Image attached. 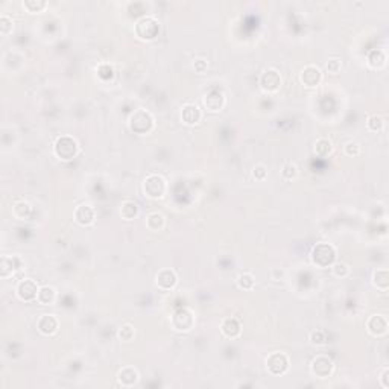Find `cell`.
I'll list each match as a JSON object with an SVG mask.
<instances>
[{"mask_svg":"<svg viewBox=\"0 0 389 389\" xmlns=\"http://www.w3.org/2000/svg\"><path fill=\"white\" fill-rule=\"evenodd\" d=\"M154 128V117L146 110H137L129 117V129L135 134H148Z\"/></svg>","mask_w":389,"mask_h":389,"instance_id":"1","label":"cell"},{"mask_svg":"<svg viewBox=\"0 0 389 389\" xmlns=\"http://www.w3.org/2000/svg\"><path fill=\"white\" fill-rule=\"evenodd\" d=\"M336 260V250L330 243H318L312 250V262L318 268H329Z\"/></svg>","mask_w":389,"mask_h":389,"instance_id":"2","label":"cell"},{"mask_svg":"<svg viewBox=\"0 0 389 389\" xmlns=\"http://www.w3.org/2000/svg\"><path fill=\"white\" fill-rule=\"evenodd\" d=\"M55 155L61 160H72L76 157L79 148H78V142L70 137V135H62L56 140L55 146H53Z\"/></svg>","mask_w":389,"mask_h":389,"instance_id":"3","label":"cell"},{"mask_svg":"<svg viewBox=\"0 0 389 389\" xmlns=\"http://www.w3.org/2000/svg\"><path fill=\"white\" fill-rule=\"evenodd\" d=\"M143 190H145L146 196H149L152 199L163 198V195L166 192V181L163 176H160L157 173H151L145 178Z\"/></svg>","mask_w":389,"mask_h":389,"instance_id":"4","label":"cell"},{"mask_svg":"<svg viewBox=\"0 0 389 389\" xmlns=\"http://www.w3.org/2000/svg\"><path fill=\"white\" fill-rule=\"evenodd\" d=\"M135 32L142 40H154L160 32V23L154 17H143L137 21Z\"/></svg>","mask_w":389,"mask_h":389,"instance_id":"5","label":"cell"},{"mask_svg":"<svg viewBox=\"0 0 389 389\" xmlns=\"http://www.w3.org/2000/svg\"><path fill=\"white\" fill-rule=\"evenodd\" d=\"M268 371L274 376H281L289 370V358L281 351H274L266 359Z\"/></svg>","mask_w":389,"mask_h":389,"instance_id":"6","label":"cell"},{"mask_svg":"<svg viewBox=\"0 0 389 389\" xmlns=\"http://www.w3.org/2000/svg\"><path fill=\"white\" fill-rule=\"evenodd\" d=\"M193 324H195V316L187 309H181L175 312L172 316V327L176 332H189L192 330Z\"/></svg>","mask_w":389,"mask_h":389,"instance_id":"7","label":"cell"},{"mask_svg":"<svg viewBox=\"0 0 389 389\" xmlns=\"http://www.w3.org/2000/svg\"><path fill=\"white\" fill-rule=\"evenodd\" d=\"M333 368H335L333 361H332L329 356L321 355V356H316V358L312 361V373H313L316 377H320V379L329 377V376L333 373Z\"/></svg>","mask_w":389,"mask_h":389,"instance_id":"8","label":"cell"},{"mask_svg":"<svg viewBox=\"0 0 389 389\" xmlns=\"http://www.w3.org/2000/svg\"><path fill=\"white\" fill-rule=\"evenodd\" d=\"M281 85V78L280 73L275 68H268L262 73L260 76V87L268 91V93H274L280 88Z\"/></svg>","mask_w":389,"mask_h":389,"instance_id":"9","label":"cell"},{"mask_svg":"<svg viewBox=\"0 0 389 389\" xmlns=\"http://www.w3.org/2000/svg\"><path fill=\"white\" fill-rule=\"evenodd\" d=\"M40 288L37 286V283L30 278H24L17 285V297L21 301H32L37 300Z\"/></svg>","mask_w":389,"mask_h":389,"instance_id":"10","label":"cell"},{"mask_svg":"<svg viewBox=\"0 0 389 389\" xmlns=\"http://www.w3.org/2000/svg\"><path fill=\"white\" fill-rule=\"evenodd\" d=\"M300 79L306 87H316L323 79V73L316 65H306L300 75Z\"/></svg>","mask_w":389,"mask_h":389,"instance_id":"11","label":"cell"},{"mask_svg":"<svg viewBox=\"0 0 389 389\" xmlns=\"http://www.w3.org/2000/svg\"><path fill=\"white\" fill-rule=\"evenodd\" d=\"M23 265V260L18 256H3L0 262V275L3 278L14 274L17 269H20Z\"/></svg>","mask_w":389,"mask_h":389,"instance_id":"12","label":"cell"},{"mask_svg":"<svg viewBox=\"0 0 389 389\" xmlns=\"http://www.w3.org/2000/svg\"><path fill=\"white\" fill-rule=\"evenodd\" d=\"M367 327H368V332L373 335V336H383L386 335L388 332V321L385 316L382 315H373L368 323H367Z\"/></svg>","mask_w":389,"mask_h":389,"instance_id":"13","label":"cell"},{"mask_svg":"<svg viewBox=\"0 0 389 389\" xmlns=\"http://www.w3.org/2000/svg\"><path fill=\"white\" fill-rule=\"evenodd\" d=\"M204 105L207 107V110L210 111H219L224 108L225 105V97L219 90H211L205 94L204 97Z\"/></svg>","mask_w":389,"mask_h":389,"instance_id":"14","label":"cell"},{"mask_svg":"<svg viewBox=\"0 0 389 389\" xmlns=\"http://www.w3.org/2000/svg\"><path fill=\"white\" fill-rule=\"evenodd\" d=\"M201 117H202V113H201L199 107L195 105V103H186L181 110V119L187 125L198 123L201 120Z\"/></svg>","mask_w":389,"mask_h":389,"instance_id":"15","label":"cell"},{"mask_svg":"<svg viewBox=\"0 0 389 389\" xmlns=\"http://www.w3.org/2000/svg\"><path fill=\"white\" fill-rule=\"evenodd\" d=\"M75 219L79 225H90L94 222V210L88 204H81L75 210Z\"/></svg>","mask_w":389,"mask_h":389,"instance_id":"16","label":"cell"},{"mask_svg":"<svg viewBox=\"0 0 389 389\" xmlns=\"http://www.w3.org/2000/svg\"><path fill=\"white\" fill-rule=\"evenodd\" d=\"M38 332L44 336H50L58 330V320L53 315H43L38 320Z\"/></svg>","mask_w":389,"mask_h":389,"instance_id":"17","label":"cell"},{"mask_svg":"<svg viewBox=\"0 0 389 389\" xmlns=\"http://www.w3.org/2000/svg\"><path fill=\"white\" fill-rule=\"evenodd\" d=\"M176 281H178L176 274L172 269H161L157 274V285H158V288H161L164 291H169V289L175 288Z\"/></svg>","mask_w":389,"mask_h":389,"instance_id":"18","label":"cell"},{"mask_svg":"<svg viewBox=\"0 0 389 389\" xmlns=\"http://www.w3.org/2000/svg\"><path fill=\"white\" fill-rule=\"evenodd\" d=\"M117 380H119V383L122 386H126V388L134 386L137 383V380H138V373H137V370H134L131 367H126V368L119 371Z\"/></svg>","mask_w":389,"mask_h":389,"instance_id":"19","label":"cell"},{"mask_svg":"<svg viewBox=\"0 0 389 389\" xmlns=\"http://www.w3.org/2000/svg\"><path fill=\"white\" fill-rule=\"evenodd\" d=\"M221 330L222 333L230 338V339H236L239 335H240V324L236 318H225L222 321V326H221Z\"/></svg>","mask_w":389,"mask_h":389,"instance_id":"20","label":"cell"},{"mask_svg":"<svg viewBox=\"0 0 389 389\" xmlns=\"http://www.w3.org/2000/svg\"><path fill=\"white\" fill-rule=\"evenodd\" d=\"M137 215H138V205H137V202L126 199V201H123V202L120 204V216H122L125 221H132L134 218H137Z\"/></svg>","mask_w":389,"mask_h":389,"instance_id":"21","label":"cell"},{"mask_svg":"<svg viewBox=\"0 0 389 389\" xmlns=\"http://www.w3.org/2000/svg\"><path fill=\"white\" fill-rule=\"evenodd\" d=\"M56 298V291L52 288V286H43L40 288L38 291V295H37V301L43 306H49L55 301Z\"/></svg>","mask_w":389,"mask_h":389,"instance_id":"22","label":"cell"},{"mask_svg":"<svg viewBox=\"0 0 389 389\" xmlns=\"http://www.w3.org/2000/svg\"><path fill=\"white\" fill-rule=\"evenodd\" d=\"M373 283L374 286H377V289L380 291H388L389 288V272L388 269L382 268V269H377L373 275Z\"/></svg>","mask_w":389,"mask_h":389,"instance_id":"23","label":"cell"},{"mask_svg":"<svg viewBox=\"0 0 389 389\" xmlns=\"http://www.w3.org/2000/svg\"><path fill=\"white\" fill-rule=\"evenodd\" d=\"M146 225L151 231H160L164 227V216L161 213H151L146 218Z\"/></svg>","mask_w":389,"mask_h":389,"instance_id":"24","label":"cell"},{"mask_svg":"<svg viewBox=\"0 0 389 389\" xmlns=\"http://www.w3.org/2000/svg\"><path fill=\"white\" fill-rule=\"evenodd\" d=\"M368 64L373 68H382L386 64V55L383 50H373L368 56Z\"/></svg>","mask_w":389,"mask_h":389,"instance_id":"25","label":"cell"},{"mask_svg":"<svg viewBox=\"0 0 389 389\" xmlns=\"http://www.w3.org/2000/svg\"><path fill=\"white\" fill-rule=\"evenodd\" d=\"M12 213H14V216H15L17 219H27V218L30 216V213H32V207H30L27 202L20 201V202L14 204Z\"/></svg>","mask_w":389,"mask_h":389,"instance_id":"26","label":"cell"},{"mask_svg":"<svg viewBox=\"0 0 389 389\" xmlns=\"http://www.w3.org/2000/svg\"><path fill=\"white\" fill-rule=\"evenodd\" d=\"M333 152V145L330 140L327 138H320L316 143H315V154L320 155V157H327Z\"/></svg>","mask_w":389,"mask_h":389,"instance_id":"27","label":"cell"},{"mask_svg":"<svg viewBox=\"0 0 389 389\" xmlns=\"http://www.w3.org/2000/svg\"><path fill=\"white\" fill-rule=\"evenodd\" d=\"M367 126H368V129H370V131H373V132H379V131H382V129H383V126H385V119H383L380 114H373V116H370V117H368V120H367Z\"/></svg>","mask_w":389,"mask_h":389,"instance_id":"28","label":"cell"},{"mask_svg":"<svg viewBox=\"0 0 389 389\" xmlns=\"http://www.w3.org/2000/svg\"><path fill=\"white\" fill-rule=\"evenodd\" d=\"M254 283H256V280H254L253 274H250V272H242V274L237 277V286H239L240 289H243V291L253 289V288H254Z\"/></svg>","mask_w":389,"mask_h":389,"instance_id":"29","label":"cell"},{"mask_svg":"<svg viewBox=\"0 0 389 389\" xmlns=\"http://www.w3.org/2000/svg\"><path fill=\"white\" fill-rule=\"evenodd\" d=\"M310 341H312V344H315V345H324V344H327V341H329V335H327L326 330L318 329V330H313V332L310 333Z\"/></svg>","mask_w":389,"mask_h":389,"instance_id":"30","label":"cell"},{"mask_svg":"<svg viewBox=\"0 0 389 389\" xmlns=\"http://www.w3.org/2000/svg\"><path fill=\"white\" fill-rule=\"evenodd\" d=\"M332 272H333V275H335V277H338V278H344V277H347V275L350 274V268H348V265H347V263H344V262H338V263H333V265H332Z\"/></svg>","mask_w":389,"mask_h":389,"instance_id":"31","label":"cell"},{"mask_svg":"<svg viewBox=\"0 0 389 389\" xmlns=\"http://www.w3.org/2000/svg\"><path fill=\"white\" fill-rule=\"evenodd\" d=\"M23 6H24L29 12H41V11L47 6V3H46L44 0H26V2L23 3Z\"/></svg>","mask_w":389,"mask_h":389,"instance_id":"32","label":"cell"},{"mask_svg":"<svg viewBox=\"0 0 389 389\" xmlns=\"http://www.w3.org/2000/svg\"><path fill=\"white\" fill-rule=\"evenodd\" d=\"M281 175H283L285 180H289V181L294 180V178H297V175H298V167H297V164H295V163H286V164L283 166Z\"/></svg>","mask_w":389,"mask_h":389,"instance_id":"33","label":"cell"},{"mask_svg":"<svg viewBox=\"0 0 389 389\" xmlns=\"http://www.w3.org/2000/svg\"><path fill=\"white\" fill-rule=\"evenodd\" d=\"M134 335H135V330H134V327L131 324H125L119 330V339L125 341V342H129L134 338Z\"/></svg>","mask_w":389,"mask_h":389,"instance_id":"34","label":"cell"},{"mask_svg":"<svg viewBox=\"0 0 389 389\" xmlns=\"http://www.w3.org/2000/svg\"><path fill=\"white\" fill-rule=\"evenodd\" d=\"M344 152H345L347 155H350V157H356V155L361 154V146H359L358 143H355V142H348V143H345V146H344Z\"/></svg>","mask_w":389,"mask_h":389,"instance_id":"35","label":"cell"},{"mask_svg":"<svg viewBox=\"0 0 389 389\" xmlns=\"http://www.w3.org/2000/svg\"><path fill=\"white\" fill-rule=\"evenodd\" d=\"M12 29V21L8 15H2L0 17V32L2 35H6L9 33V30Z\"/></svg>","mask_w":389,"mask_h":389,"instance_id":"36","label":"cell"},{"mask_svg":"<svg viewBox=\"0 0 389 389\" xmlns=\"http://www.w3.org/2000/svg\"><path fill=\"white\" fill-rule=\"evenodd\" d=\"M253 176H254L256 180H259V181H263V180L268 176V170H266V167H265L263 164L256 166V167L253 169Z\"/></svg>","mask_w":389,"mask_h":389,"instance_id":"37","label":"cell"},{"mask_svg":"<svg viewBox=\"0 0 389 389\" xmlns=\"http://www.w3.org/2000/svg\"><path fill=\"white\" fill-rule=\"evenodd\" d=\"M341 67H342V62H341V59H338V58H332V59H329V62H327V70H329L330 73H333V75H336V73L341 70Z\"/></svg>","mask_w":389,"mask_h":389,"instance_id":"38","label":"cell"},{"mask_svg":"<svg viewBox=\"0 0 389 389\" xmlns=\"http://www.w3.org/2000/svg\"><path fill=\"white\" fill-rule=\"evenodd\" d=\"M193 68L201 75V73H204L205 70H207V61L205 59H202V58H199V59H195V62H193Z\"/></svg>","mask_w":389,"mask_h":389,"instance_id":"39","label":"cell"},{"mask_svg":"<svg viewBox=\"0 0 389 389\" xmlns=\"http://www.w3.org/2000/svg\"><path fill=\"white\" fill-rule=\"evenodd\" d=\"M388 376H389V370L388 368H383V371H382V376H380V383H382V386L383 388H389V382H388Z\"/></svg>","mask_w":389,"mask_h":389,"instance_id":"40","label":"cell"}]
</instances>
